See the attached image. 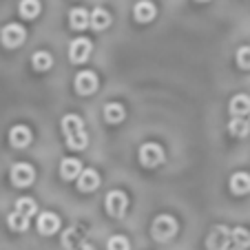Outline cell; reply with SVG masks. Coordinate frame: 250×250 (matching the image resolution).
Returning <instances> with one entry per match:
<instances>
[{"instance_id": "6da1fadb", "label": "cell", "mask_w": 250, "mask_h": 250, "mask_svg": "<svg viewBox=\"0 0 250 250\" xmlns=\"http://www.w3.org/2000/svg\"><path fill=\"white\" fill-rule=\"evenodd\" d=\"M62 133H64L66 137V144H69V148H73V151H82V148H86V144H89V135H86L84 131V122L80 120V115L76 113H69L62 118Z\"/></svg>"}, {"instance_id": "7a4b0ae2", "label": "cell", "mask_w": 250, "mask_h": 250, "mask_svg": "<svg viewBox=\"0 0 250 250\" xmlns=\"http://www.w3.org/2000/svg\"><path fill=\"white\" fill-rule=\"evenodd\" d=\"M151 232L157 241H168L177 235V222H175L170 215H160V217H155V222H153Z\"/></svg>"}, {"instance_id": "3957f363", "label": "cell", "mask_w": 250, "mask_h": 250, "mask_svg": "<svg viewBox=\"0 0 250 250\" xmlns=\"http://www.w3.org/2000/svg\"><path fill=\"white\" fill-rule=\"evenodd\" d=\"M24 38H27V31H24L22 24L18 22H9L2 27V31H0V42L5 44L7 49H16L20 47V44L24 42Z\"/></svg>"}, {"instance_id": "277c9868", "label": "cell", "mask_w": 250, "mask_h": 250, "mask_svg": "<svg viewBox=\"0 0 250 250\" xmlns=\"http://www.w3.org/2000/svg\"><path fill=\"white\" fill-rule=\"evenodd\" d=\"M9 175H11V182H14L18 188H27V186H31L33 180H36V170H33V166L24 164V162H18V164L11 166Z\"/></svg>"}, {"instance_id": "5b68a950", "label": "cell", "mask_w": 250, "mask_h": 250, "mask_svg": "<svg viewBox=\"0 0 250 250\" xmlns=\"http://www.w3.org/2000/svg\"><path fill=\"white\" fill-rule=\"evenodd\" d=\"M104 206H106V212H109L111 217H122L124 212H126V208H128L126 193H122V190H111V193L106 195Z\"/></svg>"}, {"instance_id": "8992f818", "label": "cell", "mask_w": 250, "mask_h": 250, "mask_svg": "<svg viewBox=\"0 0 250 250\" xmlns=\"http://www.w3.org/2000/svg\"><path fill=\"white\" fill-rule=\"evenodd\" d=\"M140 162L146 166V168L160 166L162 162H164V151H162V146L160 144H153V142L144 144V146L140 148Z\"/></svg>"}, {"instance_id": "52a82bcc", "label": "cell", "mask_w": 250, "mask_h": 250, "mask_svg": "<svg viewBox=\"0 0 250 250\" xmlns=\"http://www.w3.org/2000/svg\"><path fill=\"white\" fill-rule=\"evenodd\" d=\"M208 250H226L230 246V228L226 226H215L206 239Z\"/></svg>"}, {"instance_id": "ba28073f", "label": "cell", "mask_w": 250, "mask_h": 250, "mask_svg": "<svg viewBox=\"0 0 250 250\" xmlns=\"http://www.w3.org/2000/svg\"><path fill=\"white\" fill-rule=\"evenodd\" d=\"M91 49H93L91 40H86V38H76L73 42H71V47H69V58H71V62H76V64H82V62H86V60L91 58Z\"/></svg>"}, {"instance_id": "9c48e42d", "label": "cell", "mask_w": 250, "mask_h": 250, "mask_svg": "<svg viewBox=\"0 0 250 250\" xmlns=\"http://www.w3.org/2000/svg\"><path fill=\"white\" fill-rule=\"evenodd\" d=\"M84 239H86V228L76 224V226H71L64 230V235H62V246H64V250H76L80 244H84Z\"/></svg>"}, {"instance_id": "30bf717a", "label": "cell", "mask_w": 250, "mask_h": 250, "mask_svg": "<svg viewBox=\"0 0 250 250\" xmlns=\"http://www.w3.org/2000/svg\"><path fill=\"white\" fill-rule=\"evenodd\" d=\"M73 84H76V91L80 95H91L98 91V76H95L93 71H80Z\"/></svg>"}, {"instance_id": "8fae6325", "label": "cell", "mask_w": 250, "mask_h": 250, "mask_svg": "<svg viewBox=\"0 0 250 250\" xmlns=\"http://www.w3.org/2000/svg\"><path fill=\"white\" fill-rule=\"evenodd\" d=\"M38 230L40 235H53V232L60 230V217L56 212H40L38 217Z\"/></svg>"}, {"instance_id": "7c38bea8", "label": "cell", "mask_w": 250, "mask_h": 250, "mask_svg": "<svg viewBox=\"0 0 250 250\" xmlns=\"http://www.w3.org/2000/svg\"><path fill=\"white\" fill-rule=\"evenodd\" d=\"M100 186V175L98 170L93 168H84L80 173V177H78V190H82V193H91V190H95Z\"/></svg>"}, {"instance_id": "4fadbf2b", "label": "cell", "mask_w": 250, "mask_h": 250, "mask_svg": "<svg viewBox=\"0 0 250 250\" xmlns=\"http://www.w3.org/2000/svg\"><path fill=\"white\" fill-rule=\"evenodd\" d=\"M31 131H29L27 126H14L9 131V142H11V146L16 148H24L31 144Z\"/></svg>"}, {"instance_id": "5bb4252c", "label": "cell", "mask_w": 250, "mask_h": 250, "mask_svg": "<svg viewBox=\"0 0 250 250\" xmlns=\"http://www.w3.org/2000/svg\"><path fill=\"white\" fill-rule=\"evenodd\" d=\"M157 9L153 2H148V0H142V2H137L135 9H133V16H135L137 22H151L153 18H155Z\"/></svg>"}, {"instance_id": "9a60e30c", "label": "cell", "mask_w": 250, "mask_h": 250, "mask_svg": "<svg viewBox=\"0 0 250 250\" xmlns=\"http://www.w3.org/2000/svg\"><path fill=\"white\" fill-rule=\"evenodd\" d=\"M82 173V166L78 160H73V157H66V160H62L60 164V175H62V180H78Z\"/></svg>"}, {"instance_id": "2e32d148", "label": "cell", "mask_w": 250, "mask_h": 250, "mask_svg": "<svg viewBox=\"0 0 250 250\" xmlns=\"http://www.w3.org/2000/svg\"><path fill=\"white\" fill-rule=\"evenodd\" d=\"M69 24L71 29H86L91 24V14L86 9H82V7H76V9H71L69 14Z\"/></svg>"}, {"instance_id": "e0dca14e", "label": "cell", "mask_w": 250, "mask_h": 250, "mask_svg": "<svg viewBox=\"0 0 250 250\" xmlns=\"http://www.w3.org/2000/svg\"><path fill=\"white\" fill-rule=\"evenodd\" d=\"M230 113L232 118H244V115H250V98L248 95H235L230 100Z\"/></svg>"}, {"instance_id": "ac0fdd59", "label": "cell", "mask_w": 250, "mask_h": 250, "mask_svg": "<svg viewBox=\"0 0 250 250\" xmlns=\"http://www.w3.org/2000/svg\"><path fill=\"white\" fill-rule=\"evenodd\" d=\"M230 190L235 195L250 193V175L248 173H235L230 177Z\"/></svg>"}, {"instance_id": "d6986e66", "label": "cell", "mask_w": 250, "mask_h": 250, "mask_svg": "<svg viewBox=\"0 0 250 250\" xmlns=\"http://www.w3.org/2000/svg\"><path fill=\"white\" fill-rule=\"evenodd\" d=\"M124 115H126V111H124V106L120 102H109L106 106H104V120H106L109 124L122 122Z\"/></svg>"}, {"instance_id": "ffe728a7", "label": "cell", "mask_w": 250, "mask_h": 250, "mask_svg": "<svg viewBox=\"0 0 250 250\" xmlns=\"http://www.w3.org/2000/svg\"><path fill=\"white\" fill-rule=\"evenodd\" d=\"M20 16L27 20H33L38 18L40 11H42V5H40V0H20V7H18Z\"/></svg>"}, {"instance_id": "44dd1931", "label": "cell", "mask_w": 250, "mask_h": 250, "mask_svg": "<svg viewBox=\"0 0 250 250\" xmlns=\"http://www.w3.org/2000/svg\"><path fill=\"white\" fill-rule=\"evenodd\" d=\"M109 24H111V14L109 11L102 9V7L93 9V14H91V27H93L95 31H104Z\"/></svg>"}, {"instance_id": "7402d4cb", "label": "cell", "mask_w": 250, "mask_h": 250, "mask_svg": "<svg viewBox=\"0 0 250 250\" xmlns=\"http://www.w3.org/2000/svg\"><path fill=\"white\" fill-rule=\"evenodd\" d=\"M230 241H232V246H237V248L246 250V248L250 246V232L246 230L244 226L230 228Z\"/></svg>"}, {"instance_id": "603a6c76", "label": "cell", "mask_w": 250, "mask_h": 250, "mask_svg": "<svg viewBox=\"0 0 250 250\" xmlns=\"http://www.w3.org/2000/svg\"><path fill=\"white\" fill-rule=\"evenodd\" d=\"M31 64L36 71H49L53 64V58H51V53H47V51H36L31 58Z\"/></svg>"}, {"instance_id": "cb8c5ba5", "label": "cell", "mask_w": 250, "mask_h": 250, "mask_svg": "<svg viewBox=\"0 0 250 250\" xmlns=\"http://www.w3.org/2000/svg\"><path fill=\"white\" fill-rule=\"evenodd\" d=\"M228 131H230V135H235V137H246L250 133V122L244 118H232L230 124H228Z\"/></svg>"}, {"instance_id": "d4e9b609", "label": "cell", "mask_w": 250, "mask_h": 250, "mask_svg": "<svg viewBox=\"0 0 250 250\" xmlns=\"http://www.w3.org/2000/svg\"><path fill=\"white\" fill-rule=\"evenodd\" d=\"M7 224H9V228L11 230H16V232H24L29 228V217H24V215H20L18 210H14L9 215V219H7Z\"/></svg>"}, {"instance_id": "484cf974", "label": "cell", "mask_w": 250, "mask_h": 250, "mask_svg": "<svg viewBox=\"0 0 250 250\" xmlns=\"http://www.w3.org/2000/svg\"><path fill=\"white\" fill-rule=\"evenodd\" d=\"M16 210H18L20 215H24V217H31V215H36L38 206H36V202H33L31 197H20L18 202H16Z\"/></svg>"}, {"instance_id": "4316f807", "label": "cell", "mask_w": 250, "mask_h": 250, "mask_svg": "<svg viewBox=\"0 0 250 250\" xmlns=\"http://www.w3.org/2000/svg\"><path fill=\"white\" fill-rule=\"evenodd\" d=\"M106 250H131V244H128L126 237L113 235L109 241H106Z\"/></svg>"}, {"instance_id": "83f0119b", "label": "cell", "mask_w": 250, "mask_h": 250, "mask_svg": "<svg viewBox=\"0 0 250 250\" xmlns=\"http://www.w3.org/2000/svg\"><path fill=\"white\" fill-rule=\"evenodd\" d=\"M237 64H239L241 69H250V47L237 49Z\"/></svg>"}, {"instance_id": "f1b7e54d", "label": "cell", "mask_w": 250, "mask_h": 250, "mask_svg": "<svg viewBox=\"0 0 250 250\" xmlns=\"http://www.w3.org/2000/svg\"><path fill=\"white\" fill-rule=\"evenodd\" d=\"M76 250H95V248H93V246L89 244V241H84V244H80V246H78Z\"/></svg>"}, {"instance_id": "f546056e", "label": "cell", "mask_w": 250, "mask_h": 250, "mask_svg": "<svg viewBox=\"0 0 250 250\" xmlns=\"http://www.w3.org/2000/svg\"><path fill=\"white\" fill-rule=\"evenodd\" d=\"M226 250H241V248H237V246H228Z\"/></svg>"}, {"instance_id": "4dcf8cb0", "label": "cell", "mask_w": 250, "mask_h": 250, "mask_svg": "<svg viewBox=\"0 0 250 250\" xmlns=\"http://www.w3.org/2000/svg\"><path fill=\"white\" fill-rule=\"evenodd\" d=\"M197 2H208V0H197Z\"/></svg>"}, {"instance_id": "1f68e13d", "label": "cell", "mask_w": 250, "mask_h": 250, "mask_svg": "<svg viewBox=\"0 0 250 250\" xmlns=\"http://www.w3.org/2000/svg\"><path fill=\"white\" fill-rule=\"evenodd\" d=\"M248 122H250V120H248Z\"/></svg>"}]
</instances>
